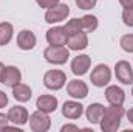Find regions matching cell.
Segmentation results:
<instances>
[{
  "mask_svg": "<svg viewBox=\"0 0 133 132\" xmlns=\"http://www.w3.org/2000/svg\"><path fill=\"white\" fill-rule=\"evenodd\" d=\"M43 58L46 62L54 64V65H62L65 64L70 58V48L64 45H50L43 51Z\"/></svg>",
  "mask_w": 133,
  "mask_h": 132,
  "instance_id": "cell-1",
  "label": "cell"
},
{
  "mask_svg": "<svg viewBox=\"0 0 133 132\" xmlns=\"http://www.w3.org/2000/svg\"><path fill=\"white\" fill-rule=\"evenodd\" d=\"M43 84L50 90H61L66 84V75L62 70H48L43 75Z\"/></svg>",
  "mask_w": 133,
  "mask_h": 132,
  "instance_id": "cell-2",
  "label": "cell"
},
{
  "mask_svg": "<svg viewBox=\"0 0 133 132\" xmlns=\"http://www.w3.org/2000/svg\"><path fill=\"white\" fill-rule=\"evenodd\" d=\"M111 79V70L110 67L105 64H99L93 68L91 75H90V81L95 87H104L110 82Z\"/></svg>",
  "mask_w": 133,
  "mask_h": 132,
  "instance_id": "cell-3",
  "label": "cell"
},
{
  "mask_svg": "<svg viewBox=\"0 0 133 132\" xmlns=\"http://www.w3.org/2000/svg\"><path fill=\"white\" fill-rule=\"evenodd\" d=\"M30 128L34 132H46L51 128V118L48 117L46 112H42L37 109V112H34L30 115Z\"/></svg>",
  "mask_w": 133,
  "mask_h": 132,
  "instance_id": "cell-4",
  "label": "cell"
},
{
  "mask_svg": "<svg viewBox=\"0 0 133 132\" xmlns=\"http://www.w3.org/2000/svg\"><path fill=\"white\" fill-rule=\"evenodd\" d=\"M70 14V6L65 3H59L53 8H50L45 13V22L46 23H59L64 22Z\"/></svg>",
  "mask_w": 133,
  "mask_h": 132,
  "instance_id": "cell-5",
  "label": "cell"
},
{
  "mask_svg": "<svg viewBox=\"0 0 133 132\" xmlns=\"http://www.w3.org/2000/svg\"><path fill=\"white\" fill-rule=\"evenodd\" d=\"M115 75L116 79L122 84H133V70L132 65L127 61H119L115 65Z\"/></svg>",
  "mask_w": 133,
  "mask_h": 132,
  "instance_id": "cell-6",
  "label": "cell"
},
{
  "mask_svg": "<svg viewBox=\"0 0 133 132\" xmlns=\"http://www.w3.org/2000/svg\"><path fill=\"white\" fill-rule=\"evenodd\" d=\"M66 92L71 98L74 99H84L88 95V86L82 79H73L66 84Z\"/></svg>",
  "mask_w": 133,
  "mask_h": 132,
  "instance_id": "cell-7",
  "label": "cell"
},
{
  "mask_svg": "<svg viewBox=\"0 0 133 132\" xmlns=\"http://www.w3.org/2000/svg\"><path fill=\"white\" fill-rule=\"evenodd\" d=\"M8 120L16 126H23L30 121V115H28V110L25 107L14 106L8 110Z\"/></svg>",
  "mask_w": 133,
  "mask_h": 132,
  "instance_id": "cell-8",
  "label": "cell"
},
{
  "mask_svg": "<svg viewBox=\"0 0 133 132\" xmlns=\"http://www.w3.org/2000/svg\"><path fill=\"white\" fill-rule=\"evenodd\" d=\"M84 113V106L77 101H65L62 106V115L68 120H77Z\"/></svg>",
  "mask_w": 133,
  "mask_h": 132,
  "instance_id": "cell-9",
  "label": "cell"
},
{
  "mask_svg": "<svg viewBox=\"0 0 133 132\" xmlns=\"http://www.w3.org/2000/svg\"><path fill=\"white\" fill-rule=\"evenodd\" d=\"M91 65V59L88 55H81V56H76L73 61H71V71L76 75V76H82L88 71V68Z\"/></svg>",
  "mask_w": 133,
  "mask_h": 132,
  "instance_id": "cell-10",
  "label": "cell"
},
{
  "mask_svg": "<svg viewBox=\"0 0 133 132\" xmlns=\"http://www.w3.org/2000/svg\"><path fill=\"white\" fill-rule=\"evenodd\" d=\"M22 79V73L17 67L8 65L3 70V76H2V84L8 86V87H14L16 84H19Z\"/></svg>",
  "mask_w": 133,
  "mask_h": 132,
  "instance_id": "cell-11",
  "label": "cell"
},
{
  "mask_svg": "<svg viewBox=\"0 0 133 132\" xmlns=\"http://www.w3.org/2000/svg\"><path fill=\"white\" fill-rule=\"evenodd\" d=\"M66 47L73 51H79V50H85L87 45H88V37L85 33H76V34H71L66 37Z\"/></svg>",
  "mask_w": 133,
  "mask_h": 132,
  "instance_id": "cell-12",
  "label": "cell"
},
{
  "mask_svg": "<svg viewBox=\"0 0 133 132\" xmlns=\"http://www.w3.org/2000/svg\"><path fill=\"white\" fill-rule=\"evenodd\" d=\"M36 36H34L33 31L30 30H22L20 33L17 34V47L23 51H28V50H33L36 47Z\"/></svg>",
  "mask_w": 133,
  "mask_h": 132,
  "instance_id": "cell-13",
  "label": "cell"
},
{
  "mask_svg": "<svg viewBox=\"0 0 133 132\" xmlns=\"http://www.w3.org/2000/svg\"><path fill=\"white\" fill-rule=\"evenodd\" d=\"M46 42L50 45H65L66 44V34L64 27H54L46 31Z\"/></svg>",
  "mask_w": 133,
  "mask_h": 132,
  "instance_id": "cell-14",
  "label": "cell"
},
{
  "mask_svg": "<svg viewBox=\"0 0 133 132\" xmlns=\"http://www.w3.org/2000/svg\"><path fill=\"white\" fill-rule=\"evenodd\" d=\"M36 107L42 112L51 113L57 109V98L53 95H40L36 101Z\"/></svg>",
  "mask_w": 133,
  "mask_h": 132,
  "instance_id": "cell-15",
  "label": "cell"
},
{
  "mask_svg": "<svg viewBox=\"0 0 133 132\" xmlns=\"http://www.w3.org/2000/svg\"><path fill=\"white\" fill-rule=\"evenodd\" d=\"M105 99L110 104H124L125 92L118 86H108L107 90H105Z\"/></svg>",
  "mask_w": 133,
  "mask_h": 132,
  "instance_id": "cell-16",
  "label": "cell"
},
{
  "mask_svg": "<svg viewBox=\"0 0 133 132\" xmlns=\"http://www.w3.org/2000/svg\"><path fill=\"white\" fill-rule=\"evenodd\" d=\"M104 106L99 104V103H93V104H90L88 107H87V110H85V117H87V120L91 123V124H96V123H99L101 118H102V115H104Z\"/></svg>",
  "mask_w": 133,
  "mask_h": 132,
  "instance_id": "cell-17",
  "label": "cell"
},
{
  "mask_svg": "<svg viewBox=\"0 0 133 132\" xmlns=\"http://www.w3.org/2000/svg\"><path fill=\"white\" fill-rule=\"evenodd\" d=\"M12 97L19 103H26V101L31 99V87L26 86V84L19 82L12 87Z\"/></svg>",
  "mask_w": 133,
  "mask_h": 132,
  "instance_id": "cell-18",
  "label": "cell"
},
{
  "mask_svg": "<svg viewBox=\"0 0 133 132\" xmlns=\"http://www.w3.org/2000/svg\"><path fill=\"white\" fill-rule=\"evenodd\" d=\"M12 34H14V28L9 22L0 23V47L9 44L11 39H12Z\"/></svg>",
  "mask_w": 133,
  "mask_h": 132,
  "instance_id": "cell-19",
  "label": "cell"
},
{
  "mask_svg": "<svg viewBox=\"0 0 133 132\" xmlns=\"http://www.w3.org/2000/svg\"><path fill=\"white\" fill-rule=\"evenodd\" d=\"M101 129L104 132H116L121 126V120L119 118H107V117H102L99 121Z\"/></svg>",
  "mask_w": 133,
  "mask_h": 132,
  "instance_id": "cell-20",
  "label": "cell"
},
{
  "mask_svg": "<svg viewBox=\"0 0 133 132\" xmlns=\"http://www.w3.org/2000/svg\"><path fill=\"white\" fill-rule=\"evenodd\" d=\"M81 23H82V31L93 33L98 28V17L91 14H85L84 17H81Z\"/></svg>",
  "mask_w": 133,
  "mask_h": 132,
  "instance_id": "cell-21",
  "label": "cell"
},
{
  "mask_svg": "<svg viewBox=\"0 0 133 132\" xmlns=\"http://www.w3.org/2000/svg\"><path fill=\"white\" fill-rule=\"evenodd\" d=\"M65 30L66 37L71 36V34H76V33H81L82 31V23H81V19H71L66 22V25L64 27Z\"/></svg>",
  "mask_w": 133,
  "mask_h": 132,
  "instance_id": "cell-22",
  "label": "cell"
},
{
  "mask_svg": "<svg viewBox=\"0 0 133 132\" xmlns=\"http://www.w3.org/2000/svg\"><path fill=\"white\" fill-rule=\"evenodd\" d=\"M119 45L124 51L133 53V34H124L119 40Z\"/></svg>",
  "mask_w": 133,
  "mask_h": 132,
  "instance_id": "cell-23",
  "label": "cell"
},
{
  "mask_svg": "<svg viewBox=\"0 0 133 132\" xmlns=\"http://www.w3.org/2000/svg\"><path fill=\"white\" fill-rule=\"evenodd\" d=\"M122 22L127 27H133V8H124V11H122Z\"/></svg>",
  "mask_w": 133,
  "mask_h": 132,
  "instance_id": "cell-24",
  "label": "cell"
},
{
  "mask_svg": "<svg viewBox=\"0 0 133 132\" xmlns=\"http://www.w3.org/2000/svg\"><path fill=\"white\" fill-rule=\"evenodd\" d=\"M98 0H76V5L79 9H91L95 8Z\"/></svg>",
  "mask_w": 133,
  "mask_h": 132,
  "instance_id": "cell-25",
  "label": "cell"
},
{
  "mask_svg": "<svg viewBox=\"0 0 133 132\" xmlns=\"http://www.w3.org/2000/svg\"><path fill=\"white\" fill-rule=\"evenodd\" d=\"M36 2H37V5H39L40 8H46V9H50V8H53V6L59 5L61 0H36Z\"/></svg>",
  "mask_w": 133,
  "mask_h": 132,
  "instance_id": "cell-26",
  "label": "cell"
},
{
  "mask_svg": "<svg viewBox=\"0 0 133 132\" xmlns=\"http://www.w3.org/2000/svg\"><path fill=\"white\" fill-rule=\"evenodd\" d=\"M8 123H9V120H8V115H5V113H0V131L6 129Z\"/></svg>",
  "mask_w": 133,
  "mask_h": 132,
  "instance_id": "cell-27",
  "label": "cell"
},
{
  "mask_svg": "<svg viewBox=\"0 0 133 132\" xmlns=\"http://www.w3.org/2000/svg\"><path fill=\"white\" fill-rule=\"evenodd\" d=\"M6 104H8V97H6V93H5V92H2V90H0V109H3Z\"/></svg>",
  "mask_w": 133,
  "mask_h": 132,
  "instance_id": "cell-28",
  "label": "cell"
},
{
  "mask_svg": "<svg viewBox=\"0 0 133 132\" xmlns=\"http://www.w3.org/2000/svg\"><path fill=\"white\" fill-rule=\"evenodd\" d=\"M62 132H66V131H79V128L76 126V124H65V126H62Z\"/></svg>",
  "mask_w": 133,
  "mask_h": 132,
  "instance_id": "cell-29",
  "label": "cell"
},
{
  "mask_svg": "<svg viewBox=\"0 0 133 132\" xmlns=\"http://www.w3.org/2000/svg\"><path fill=\"white\" fill-rule=\"evenodd\" d=\"M119 3L124 8H133V0H119Z\"/></svg>",
  "mask_w": 133,
  "mask_h": 132,
  "instance_id": "cell-30",
  "label": "cell"
},
{
  "mask_svg": "<svg viewBox=\"0 0 133 132\" xmlns=\"http://www.w3.org/2000/svg\"><path fill=\"white\" fill-rule=\"evenodd\" d=\"M127 118H129V121L133 124V107L132 109H129V112H127Z\"/></svg>",
  "mask_w": 133,
  "mask_h": 132,
  "instance_id": "cell-31",
  "label": "cell"
},
{
  "mask_svg": "<svg viewBox=\"0 0 133 132\" xmlns=\"http://www.w3.org/2000/svg\"><path fill=\"white\" fill-rule=\"evenodd\" d=\"M3 70H5V65L0 62V84H2V76H3Z\"/></svg>",
  "mask_w": 133,
  "mask_h": 132,
  "instance_id": "cell-32",
  "label": "cell"
},
{
  "mask_svg": "<svg viewBox=\"0 0 133 132\" xmlns=\"http://www.w3.org/2000/svg\"><path fill=\"white\" fill-rule=\"evenodd\" d=\"M132 95H133V89H132Z\"/></svg>",
  "mask_w": 133,
  "mask_h": 132,
  "instance_id": "cell-33",
  "label": "cell"
}]
</instances>
